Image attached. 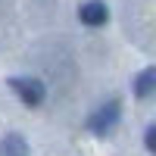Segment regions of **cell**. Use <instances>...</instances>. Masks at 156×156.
<instances>
[{"label": "cell", "instance_id": "obj_4", "mask_svg": "<svg viewBox=\"0 0 156 156\" xmlns=\"http://www.w3.org/2000/svg\"><path fill=\"white\" fill-rule=\"evenodd\" d=\"M0 156H28V140L19 131H9L0 137Z\"/></svg>", "mask_w": 156, "mask_h": 156}, {"label": "cell", "instance_id": "obj_3", "mask_svg": "<svg viewBox=\"0 0 156 156\" xmlns=\"http://www.w3.org/2000/svg\"><path fill=\"white\" fill-rule=\"evenodd\" d=\"M78 19H81L84 25H90V28H97V25H106L109 9H106L103 0H87V3L78 6Z\"/></svg>", "mask_w": 156, "mask_h": 156}, {"label": "cell", "instance_id": "obj_2", "mask_svg": "<svg viewBox=\"0 0 156 156\" xmlns=\"http://www.w3.org/2000/svg\"><path fill=\"white\" fill-rule=\"evenodd\" d=\"M119 100H112V103H103V106L94 112V115H87V128H90V131H94V134H106L109 131V128L115 125V122H119Z\"/></svg>", "mask_w": 156, "mask_h": 156}, {"label": "cell", "instance_id": "obj_1", "mask_svg": "<svg viewBox=\"0 0 156 156\" xmlns=\"http://www.w3.org/2000/svg\"><path fill=\"white\" fill-rule=\"evenodd\" d=\"M9 87L19 94V100L25 106H41L44 97H47V90L37 78H9Z\"/></svg>", "mask_w": 156, "mask_h": 156}, {"label": "cell", "instance_id": "obj_6", "mask_svg": "<svg viewBox=\"0 0 156 156\" xmlns=\"http://www.w3.org/2000/svg\"><path fill=\"white\" fill-rule=\"evenodd\" d=\"M144 144H147V150L156 156V125H150V128H147V134H144Z\"/></svg>", "mask_w": 156, "mask_h": 156}, {"label": "cell", "instance_id": "obj_5", "mask_svg": "<svg viewBox=\"0 0 156 156\" xmlns=\"http://www.w3.org/2000/svg\"><path fill=\"white\" fill-rule=\"evenodd\" d=\"M153 94H156V66L134 75V97L144 100V97H153Z\"/></svg>", "mask_w": 156, "mask_h": 156}]
</instances>
